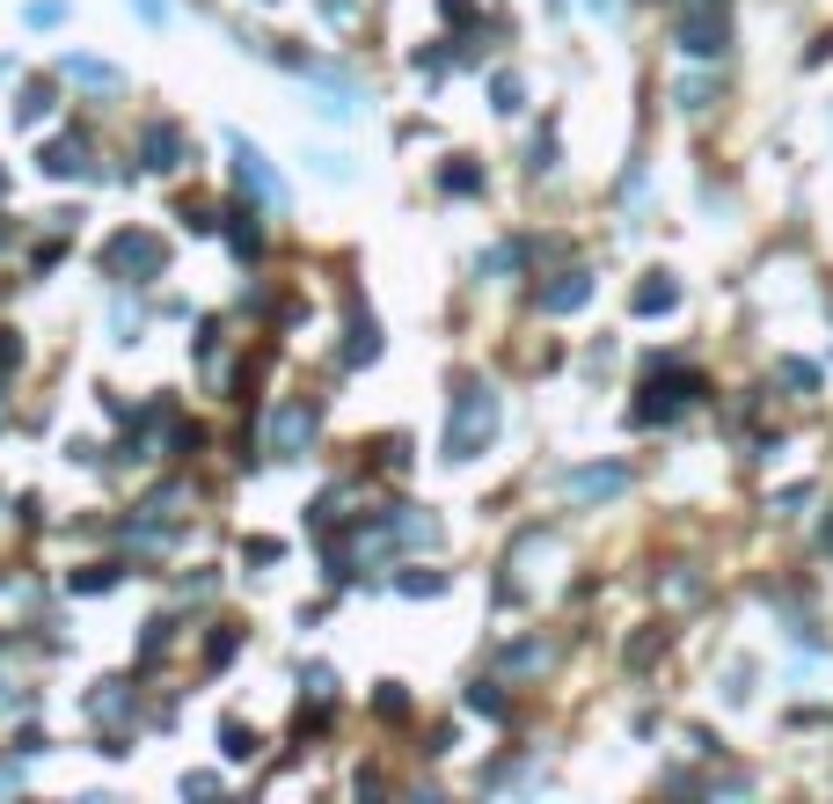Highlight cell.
I'll return each instance as SVG.
<instances>
[{
  "label": "cell",
  "instance_id": "obj_1",
  "mask_svg": "<svg viewBox=\"0 0 833 804\" xmlns=\"http://www.w3.org/2000/svg\"><path fill=\"white\" fill-rule=\"evenodd\" d=\"M490 439H498V395L483 381H469L446 410V461H475Z\"/></svg>",
  "mask_w": 833,
  "mask_h": 804
},
{
  "label": "cell",
  "instance_id": "obj_2",
  "mask_svg": "<svg viewBox=\"0 0 833 804\" xmlns=\"http://www.w3.org/2000/svg\"><path fill=\"white\" fill-rule=\"evenodd\" d=\"M263 446H271L278 461H300L314 446V402H278L271 424H263Z\"/></svg>",
  "mask_w": 833,
  "mask_h": 804
},
{
  "label": "cell",
  "instance_id": "obj_3",
  "mask_svg": "<svg viewBox=\"0 0 833 804\" xmlns=\"http://www.w3.org/2000/svg\"><path fill=\"white\" fill-rule=\"evenodd\" d=\"M103 271L110 279H161V242L154 234H110L103 242Z\"/></svg>",
  "mask_w": 833,
  "mask_h": 804
},
{
  "label": "cell",
  "instance_id": "obj_4",
  "mask_svg": "<svg viewBox=\"0 0 833 804\" xmlns=\"http://www.w3.org/2000/svg\"><path fill=\"white\" fill-rule=\"evenodd\" d=\"M694 395H702V381H694V373H651V388H643V402H636V418L659 424V418H673L680 402H694Z\"/></svg>",
  "mask_w": 833,
  "mask_h": 804
},
{
  "label": "cell",
  "instance_id": "obj_5",
  "mask_svg": "<svg viewBox=\"0 0 833 804\" xmlns=\"http://www.w3.org/2000/svg\"><path fill=\"white\" fill-rule=\"evenodd\" d=\"M680 52L716 59V52H724V16H716V8H694V16L680 22Z\"/></svg>",
  "mask_w": 833,
  "mask_h": 804
},
{
  "label": "cell",
  "instance_id": "obj_6",
  "mask_svg": "<svg viewBox=\"0 0 833 804\" xmlns=\"http://www.w3.org/2000/svg\"><path fill=\"white\" fill-rule=\"evenodd\" d=\"M234 175H242V183L263 198V205H285V183H278V175L263 169V154H257L249 140H234Z\"/></svg>",
  "mask_w": 833,
  "mask_h": 804
},
{
  "label": "cell",
  "instance_id": "obj_7",
  "mask_svg": "<svg viewBox=\"0 0 833 804\" xmlns=\"http://www.w3.org/2000/svg\"><path fill=\"white\" fill-rule=\"evenodd\" d=\"M622 483H629V469H622V461H608V469H585V475H571L563 490H571L578 505H592V498H614Z\"/></svg>",
  "mask_w": 833,
  "mask_h": 804
},
{
  "label": "cell",
  "instance_id": "obj_8",
  "mask_svg": "<svg viewBox=\"0 0 833 804\" xmlns=\"http://www.w3.org/2000/svg\"><path fill=\"white\" fill-rule=\"evenodd\" d=\"M585 293H592V279H585V271H563V279H555L541 300H549V308H585Z\"/></svg>",
  "mask_w": 833,
  "mask_h": 804
},
{
  "label": "cell",
  "instance_id": "obj_9",
  "mask_svg": "<svg viewBox=\"0 0 833 804\" xmlns=\"http://www.w3.org/2000/svg\"><path fill=\"white\" fill-rule=\"evenodd\" d=\"M673 300H680V285H673V279H665V271H659V279H651V285H643V293H636V315H665Z\"/></svg>",
  "mask_w": 833,
  "mask_h": 804
},
{
  "label": "cell",
  "instance_id": "obj_10",
  "mask_svg": "<svg viewBox=\"0 0 833 804\" xmlns=\"http://www.w3.org/2000/svg\"><path fill=\"white\" fill-rule=\"evenodd\" d=\"M81 161H88V147H81V140L44 147V169H52V175H81Z\"/></svg>",
  "mask_w": 833,
  "mask_h": 804
},
{
  "label": "cell",
  "instance_id": "obj_11",
  "mask_svg": "<svg viewBox=\"0 0 833 804\" xmlns=\"http://www.w3.org/2000/svg\"><path fill=\"white\" fill-rule=\"evenodd\" d=\"M175 154H183L175 132H147V169H175Z\"/></svg>",
  "mask_w": 833,
  "mask_h": 804
},
{
  "label": "cell",
  "instance_id": "obj_12",
  "mask_svg": "<svg viewBox=\"0 0 833 804\" xmlns=\"http://www.w3.org/2000/svg\"><path fill=\"white\" fill-rule=\"evenodd\" d=\"M67 73H73V81H88V88H118V73L96 67V59H67Z\"/></svg>",
  "mask_w": 833,
  "mask_h": 804
},
{
  "label": "cell",
  "instance_id": "obj_13",
  "mask_svg": "<svg viewBox=\"0 0 833 804\" xmlns=\"http://www.w3.org/2000/svg\"><path fill=\"white\" fill-rule=\"evenodd\" d=\"M782 381H790V388H819V373L804 366V359H790V366H782Z\"/></svg>",
  "mask_w": 833,
  "mask_h": 804
},
{
  "label": "cell",
  "instance_id": "obj_14",
  "mask_svg": "<svg viewBox=\"0 0 833 804\" xmlns=\"http://www.w3.org/2000/svg\"><path fill=\"white\" fill-rule=\"evenodd\" d=\"M139 8V22H169V0H132Z\"/></svg>",
  "mask_w": 833,
  "mask_h": 804
},
{
  "label": "cell",
  "instance_id": "obj_15",
  "mask_svg": "<svg viewBox=\"0 0 833 804\" xmlns=\"http://www.w3.org/2000/svg\"><path fill=\"white\" fill-rule=\"evenodd\" d=\"M592 8H600V16H614V8H622V0H592Z\"/></svg>",
  "mask_w": 833,
  "mask_h": 804
},
{
  "label": "cell",
  "instance_id": "obj_16",
  "mask_svg": "<svg viewBox=\"0 0 833 804\" xmlns=\"http://www.w3.org/2000/svg\"><path fill=\"white\" fill-rule=\"evenodd\" d=\"M0 183H8V175H0Z\"/></svg>",
  "mask_w": 833,
  "mask_h": 804
}]
</instances>
